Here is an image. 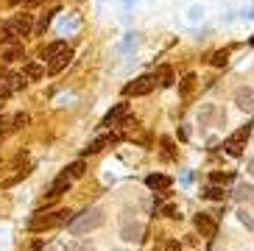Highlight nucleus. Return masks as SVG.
<instances>
[{
    "mask_svg": "<svg viewBox=\"0 0 254 251\" xmlns=\"http://www.w3.org/2000/svg\"><path fill=\"white\" fill-rule=\"evenodd\" d=\"M142 232H145V229H142V223H123V232H120V235H123V240H126V243H137V240H142Z\"/></svg>",
    "mask_w": 254,
    "mask_h": 251,
    "instance_id": "13",
    "label": "nucleus"
},
{
    "mask_svg": "<svg viewBox=\"0 0 254 251\" xmlns=\"http://www.w3.org/2000/svg\"><path fill=\"white\" fill-rule=\"evenodd\" d=\"M126 115H128V104H126V101H120V104H115L112 109L104 115V120H101V126H98V128H118L120 120L126 118Z\"/></svg>",
    "mask_w": 254,
    "mask_h": 251,
    "instance_id": "7",
    "label": "nucleus"
},
{
    "mask_svg": "<svg viewBox=\"0 0 254 251\" xmlns=\"http://www.w3.org/2000/svg\"><path fill=\"white\" fill-rule=\"evenodd\" d=\"M162 251H182V243H179V240H165Z\"/></svg>",
    "mask_w": 254,
    "mask_h": 251,
    "instance_id": "32",
    "label": "nucleus"
},
{
    "mask_svg": "<svg viewBox=\"0 0 254 251\" xmlns=\"http://www.w3.org/2000/svg\"><path fill=\"white\" fill-rule=\"evenodd\" d=\"M126 3H128V6H131V3H137V0H126Z\"/></svg>",
    "mask_w": 254,
    "mask_h": 251,
    "instance_id": "39",
    "label": "nucleus"
},
{
    "mask_svg": "<svg viewBox=\"0 0 254 251\" xmlns=\"http://www.w3.org/2000/svg\"><path fill=\"white\" fill-rule=\"evenodd\" d=\"M62 51H67V42H64V39H59V42H53V45H48V48H42V53H39V56L51 62V59H56Z\"/></svg>",
    "mask_w": 254,
    "mask_h": 251,
    "instance_id": "19",
    "label": "nucleus"
},
{
    "mask_svg": "<svg viewBox=\"0 0 254 251\" xmlns=\"http://www.w3.org/2000/svg\"><path fill=\"white\" fill-rule=\"evenodd\" d=\"M8 95H11V92H8V89H3V87H0V109H3V106H6Z\"/></svg>",
    "mask_w": 254,
    "mask_h": 251,
    "instance_id": "33",
    "label": "nucleus"
},
{
    "mask_svg": "<svg viewBox=\"0 0 254 251\" xmlns=\"http://www.w3.org/2000/svg\"><path fill=\"white\" fill-rule=\"evenodd\" d=\"M249 45H254V37H252V39H249Z\"/></svg>",
    "mask_w": 254,
    "mask_h": 251,
    "instance_id": "40",
    "label": "nucleus"
},
{
    "mask_svg": "<svg viewBox=\"0 0 254 251\" xmlns=\"http://www.w3.org/2000/svg\"><path fill=\"white\" fill-rule=\"evenodd\" d=\"M104 209L101 207H87L81 215H75L73 218V223H70L67 229H70V235H87V232H92V229H101L104 226Z\"/></svg>",
    "mask_w": 254,
    "mask_h": 251,
    "instance_id": "2",
    "label": "nucleus"
},
{
    "mask_svg": "<svg viewBox=\"0 0 254 251\" xmlns=\"http://www.w3.org/2000/svg\"><path fill=\"white\" fill-rule=\"evenodd\" d=\"M252 192H254L252 185H240L238 190H235V198H238V201H249V198H252Z\"/></svg>",
    "mask_w": 254,
    "mask_h": 251,
    "instance_id": "28",
    "label": "nucleus"
},
{
    "mask_svg": "<svg viewBox=\"0 0 254 251\" xmlns=\"http://www.w3.org/2000/svg\"><path fill=\"white\" fill-rule=\"evenodd\" d=\"M162 148H165V156H168V159H176V145H173V140L162 137Z\"/></svg>",
    "mask_w": 254,
    "mask_h": 251,
    "instance_id": "29",
    "label": "nucleus"
},
{
    "mask_svg": "<svg viewBox=\"0 0 254 251\" xmlns=\"http://www.w3.org/2000/svg\"><path fill=\"white\" fill-rule=\"evenodd\" d=\"M6 25L11 28V34H14L17 39L31 37V34H34V14H28V11H20V14L8 17Z\"/></svg>",
    "mask_w": 254,
    "mask_h": 251,
    "instance_id": "4",
    "label": "nucleus"
},
{
    "mask_svg": "<svg viewBox=\"0 0 254 251\" xmlns=\"http://www.w3.org/2000/svg\"><path fill=\"white\" fill-rule=\"evenodd\" d=\"M56 14H59V8H51V11H45V14L39 17V22L34 25V34H37V37H42V34L51 28V22H53V17H56Z\"/></svg>",
    "mask_w": 254,
    "mask_h": 251,
    "instance_id": "18",
    "label": "nucleus"
},
{
    "mask_svg": "<svg viewBox=\"0 0 254 251\" xmlns=\"http://www.w3.org/2000/svg\"><path fill=\"white\" fill-rule=\"evenodd\" d=\"M95 246H92V240H70L67 246L62 251H92Z\"/></svg>",
    "mask_w": 254,
    "mask_h": 251,
    "instance_id": "23",
    "label": "nucleus"
},
{
    "mask_svg": "<svg viewBox=\"0 0 254 251\" xmlns=\"http://www.w3.org/2000/svg\"><path fill=\"white\" fill-rule=\"evenodd\" d=\"M75 215L70 212V209H56V212H37L34 218H31L28 223H25V229L28 232H45V229H56V226H70L73 223Z\"/></svg>",
    "mask_w": 254,
    "mask_h": 251,
    "instance_id": "1",
    "label": "nucleus"
},
{
    "mask_svg": "<svg viewBox=\"0 0 254 251\" xmlns=\"http://www.w3.org/2000/svg\"><path fill=\"white\" fill-rule=\"evenodd\" d=\"M25 84H28L25 73H8V75H6V84H3V89H8V92H20V89H25Z\"/></svg>",
    "mask_w": 254,
    "mask_h": 251,
    "instance_id": "15",
    "label": "nucleus"
},
{
    "mask_svg": "<svg viewBox=\"0 0 254 251\" xmlns=\"http://www.w3.org/2000/svg\"><path fill=\"white\" fill-rule=\"evenodd\" d=\"M195 84V73H187L185 78L179 81V95H190V89H193Z\"/></svg>",
    "mask_w": 254,
    "mask_h": 251,
    "instance_id": "24",
    "label": "nucleus"
},
{
    "mask_svg": "<svg viewBox=\"0 0 254 251\" xmlns=\"http://www.w3.org/2000/svg\"><path fill=\"white\" fill-rule=\"evenodd\" d=\"M14 131V126H11V115H0V137H6V134Z\"/></svg>",
    "mask_w": 254,
    "mask_h": 251,
    "instance_id": "26",
    "label": "nucleus"
},
{
    "mask_svg": "<svg viewBox=\"0 0 254 251\" xmlns=\"http://www.w3.org/2000/svg\"><path fill=\"white\" fill-rule=\"evenodd\" d=\"M240 221L246 223V226H254V221H252V218H249V215H246V212H240Z\"/></svg>",
    "mask_w": 254,
    "mask_h": 251,
    "instance_id": "35",
    "label": "nucleus"
},
{
    "mask_svg": "<svg viewBox=\"0 0 254 251\" xmlns=\"http://www.w3.org/2000/svg\"><path fill=\"white\" fill-rule=\"evenodd\" d=\"M70 185H73V179L67 176V170H62L59 176L51 182V187H48V204H51V201H56V198H62V195L70 190Z\"/></svg>",
    "mask_w": 254,
    "mask_h": 251,
    "instance_id": "8",
    "label": "nucleus"
},
{
    "mask_svg": "<svg viewBox=\"0 0 254 251\" xmlns=\"http://www.w3.org/2000/svg\"><path fill=\"white\" fill-rule=\"evenodd\" d=\"M209 182L212 185H229V182H235V170H215V173H209Z\"/></svg>",
    "mask_w": 254,
    "mask_h": 251,
    "instance_id": "21",
    "label": "nucleus"
},
{
    "mask_svg": "<svg viewBox=\"0 0 254 251\" xmlns=\"http://www.w3.org/2000/svg\"><path fill=\"white\" fill-rule=\"evenodd\" d=\"M193 226H195V232L201 237H207V240H212L215 232H218V223H215V218H212V212H198L193 218Z\"/></svg>",
    "mask_w": 254,
    "mask_h": 251,
    "instance_id": "6",
    "label": "nucleus"
},
{
    "mask_svg": "<svg viewBox=\"0 0 254 251\" xmlns=\"http://www.w3.org/2000/svg\"><path fill=\"white\" fill-rule=\"evenodd\" d=\"M64 170H67V176L75 182V179H81L84 173H87V162H84V159H75V162H70Z\"/></svg>",
    "mask_w": 254,
    "mask_h": 251,
    "instance_id": "20",
    "label": "nucleus"
},
{
    "mask_svg": "<svg viewBox=\"0 0 254 251\" xmlns=\"http://www.w3.org/2000/svg\"><path fill=\"white\" fill-rule=\"evenodd\" d=\"M6 75H8V70H6V67H0V87L6 84Z\"/></svg>",
    "mask_w": 254,
    "mask_h": 251,
    "instance_id": "36",
    "label": "nucleus"
},
{
    "mask_svg": "<svg viewBox=\"0 0 254 251\" xmlns=\"http://www.w3.org/2000/svg\"><path fill=\"white\" fill-rule=\"evenodd\" d=\"M23 73H25L28 81H39V78H45V67L39 64V62H25Z\"/></svg>",
    "mask_w": 254,
    "mask_h": 251,
    "instance_id": "16",
    "label": "nucleus"
},
{
    "mask_svg": "<svg viewBox=\"0 0 254 251\" xmlns=\"http://www.w3.org/2000/svg\"><path fill=\"white\" fill-rule=\"evenodd\" d=\"M226 62H229V51H218L215 56H212V64L215 67H226Z\"/></svg>",
    "mask_w": 254,
    "mask_h": 251,
    "instance_id": "30",
    "label": "nucleus"
},
{
    "mask_svg": "<svg viewBox=\"0 0 254 251\" xmlns=\"http://www.w3.org/2000/svg\"><path fill=\"white\" fill-rule=\"evenodd\" d=\"M154 78H157V84L162 89H168V87H173V70L168 64H162V67H157V73H154Z\"/></svg>",
    "mask_w": 254,
    "mask_h": 251,
    "instance_id": "17",
    "label": "nucleus"
},
{
    "mask_svg": "<svg viewBox=\"0 0 254 251\" xmlns=\"http://www.w3.org/2000/svg\"><path fill=\"white\" fill-rule=\"evenodd\" d=\"M25 6H37V3H42V0H23Z\"/></svg>",
    "mask_w": 254,
    "mask_h": 251,
    "instance_id": "37",
    "label": "nucleus"
},
{
    "mask_svg": "<svg viewBox=\"0 0 254 251\" xmlns=\"http://www.w3.org/2000/svg\"><path fill=\"white\" fill-rule=\"evenodd\" d=\"M249 134H252V123H246V126H240V128H235V131H232L229 137L224 140L226 154L235 156V159H240V156H243V148H246V142H249Z\"/></svg>",
    "mask_w": 254,
    "mask_h": 251,
    "instance_id": "3",
    "label": "nucleus"
},
{
    "mask_svg": "<svg viewBox=\"0 0 254 251\" xmlns=\"http://www.w3.org/2000/svg\"><path fill=\"white\" fill-rule=\"evenodd\" d=\"M249 173H254V159H249Z\"/></svg>",
    "mask_w": 254,
    "mask_h": 251,
    "instance_id": "38",
    "label": "nucleus"
},
{
    "mask_svg": "<svg viewBox=\"0 0 254 251\" xmlns=\"http://www.w3.org/2000/svg\"><path fill=\"white\" fill-rule=\"evenodd\" d=\"M145 185H148L151 190H157V192H165V190L173 187V179L165 176V173H151V176H145Z\"/></svg>",
    "mask_w": 254,
    "mask_h": 251,
    "instance_id": "11",
    "label": "nucleus"
},
{
    "mask_svg": "<svg viewBox=\"0 0 254 251\" xmlns=\"http://www.w3.org/2000/svg\"><path fill=\"white\" fill-rule=\"evenodd\" d=\"M198 14H201V8H198V6L190 8V20H198Z\"/></svg>",
    "mask_w": 254,
    "mask_h": 251,
    "instance_id": "34",
    "label": "nucleus"
},
{
    "mask_svg": "<svg viewBox=\"0 0 254 251\" xmlns=\"http://www.w3.org/2000/svg\"><path fill=\"white\" fill-rule=\"evenodd\" d=\"M120 51H123V53H131V51H137V34H126V39L120 42Z\"/></svg>",
    "mask_w": 254,
    "mask_h": 251,
    "instance_id": "25",
    "label": "nucleus"
},
{
    "mask_svg": "<svg viewBox=\"0 0 254 251\" xmlns=\"http://www.w3.org/2000/svg\"><path fill=\"white\" fill-rule=\"evenodd\" d=\"M159 212H162L165 218H176V221H179V218H182V212H179V209H176V207H173V204H168V207H162V209H159Z\"/></svg>",
    "mask_w": 254,
    "mask_h": 251,
    "instance_id": "31",
    "label": "nucleus"
},
{
    "mask_svg": "<svg viewBox=\"0 0 254 251\" xmlns=\"http://www.w3.org/2000/svg\"><path fill=\"white\" fill-rule=\"evenodd\" d=\"M70 62H73V51H62L59 56H56V59H51V64H48V73L51 75H56V73H62V70H64V67L70 64Z\"/></svg>",
    "mask_w": 254,
    "mask_h": 251,
    "instance_id": "12",
    "label": "nucleus"
},
{
    "mask_svg": "<svg viewBox=\"0 0 254 251\" xmlns=\"http://www.w3.org/2000/svg\"><path fill=\"white\" fill-rule=\"evenodd\" d=\"M118 140H120L118 134H104V137H95V140H92L90 145H87V148H84V151H81V159H84V156H92V154H101L104 148L115 145V142H118Z\"/></svg>",
    "mask_w": 254,
    "mask_h": 251,
    "instance_id": "9",
    "label": "nucleus"
},
{
    "mask_svg": "<svg viewBox=\"0 0 254 251\" xmlns=\"http://www.w3.org/2000/svg\"><path fill=\"white\" fill-rule=\"evenodd\" d=\"M157 87V78L154 75H137L134 81H128L126 87H123V98H140V95H148L151 89Z\"/></svg>",
    "mask_w": 254,
    "mask_h": 251,
    "instance_id": "5",
    "label": "nucleus"
},
{
    "mask_svg": "<svg viewBox=\"0 0 254 251\" xmlns=\"http://www.w3.org/2000/svg\"><path fill=\"white\" fill-rule=\"evenodd\" d=\"M3 64H11V62H23L25 59V51H23V45L14 42V45H6V51H3Z\"/></svg>",
    "mask_w": 254,
    "mask_h": 251,
    "instance_id": "14",
    "label": "nucleus"
},
{
    "mask_svg": "<svg viewBox=\"0 0 254 251\" xmlns=\"http://www.w3.org/2000/svg\"><path fill=\"white\" fill-rule=\"evenodd\" d=\"M232 101H235L238 109L252 112L254 109V89L252 87H238V89H235V95H232Z\"/></svg>",
    "mask_w": 254,
    "mask_h": 251,
    "instance_id": "10",
    "label": "nucleus"
},
{
    "mask_svg": "<svg viewBox=\"0 0 254 251\" xmlns=\"http://www.w3.org/2000/svg\"><path fill=\"white\" fill-rule=\"evenodd\" d=\"M201 195H204V198H209V201H224L226 198V190L221 185H209V187H204Z\"/></svg>",
    "mask_w": 254,
    "mask_h": 251,
    "instance_id": "22",
    "label": "nucleus"
},
{
    "mask_svg": "<svg viewBox=\"0 0 254 251\" xmlns=\"http://www.w3.org/2000/svg\"><path fill=\"white\" fill-rule=\"evenodd\" d=\"M28 115H25V112H20V115H11V126H14V131H20V128H25V126H28Z\"/></svg>",
    "mask_w": 254,
    "mask_h": 251,
    "instance_id": "27",
    "label": "nucleus"
}]
</instances>
